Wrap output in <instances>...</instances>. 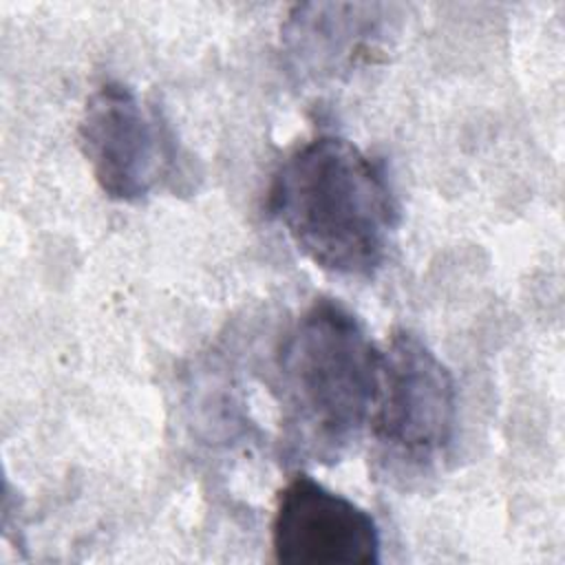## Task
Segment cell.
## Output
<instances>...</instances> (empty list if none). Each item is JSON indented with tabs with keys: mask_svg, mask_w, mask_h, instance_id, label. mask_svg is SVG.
I'll return each mask as SVG.
<instances>
[{
	"mask_svg": "<svg viewBox=\"0 0 565 565\" xmlns=\"http://www.w3.org/2000/svg\"><path fill=\"white\" fill-rule=\"evenodd\" d=\"M382 4H298L282 26V44L294 73L327 79L369 60L384 33Z\"/></svg>",
	"mask_w": 565,
	"mask_h": 565,
	"instance_id": "8992f818",
	"label": "cell"
},
{
	"mask_svg": "<svg viewBox=\"0 0 565 565\" xmlns=\"http://www.w3.org/2000/svg\"><path fill=\"white\" fill-rule=\"evenodd\" d=\"M380 547L371 512L307 472L294 475L278 492L271 516L276 563L375 565Z\"/></svg>",
	"mask_w": 565,
	"mask_h": 565,
	"instance_id": "5b68a950",
	"label": "cell"
},
{
	"mask_svg": "<svg viewBox=\"0 0 565 565\" xmlns=\"http://www.w3.org/2000/svg\"><path fill=\"white\" fill-rule=\"evenodd\" d=\"M369 433L377 468L391 479L433 472L457 433V388L448 366L408 329H395L382 351L380 391Z\"/></svg>",
	"mask_w": 565,
	"mask_h": 565,
	"instance_id": "3957f363",
	"label": "cell"
},
{
	"mask_svg": "<svg viewBox=\"0 0 565 565\" xmlns=\"http://www.w3.org/2000/svg\"><path fill=\"white\" fill-rule=\"evenodd\" d=\"M77 139L102 192L121 203L146 199L177 163L174 137L157 108L121 82H106L86 99Z\"/></svg>",
	"mask_w": 565,
	"mask_h": 565,
	"instance_id": "277c9868",
	"label": "cell"
},
{
	"mask_svg": "<svg viewBox=\"0 0 565 565\" xmlns=\"http://www.w3.org/2000/svg\"><path fill=\"white\" fill-rule=\"evenodd\" d=\"M280 457L289 466H333L369 428L382 351L362 320L335 298H316L274 353Z\"/></svg>",
	"mask_w": 565,
	"mask_h": 565,
	"instance_id": "6da1fadb",
	"label": "cell"
},
{
	"mask_svg": "<svg viewBox=\"0 0 565 565\" xmlns=\"http://www.w3.org/2000/svg\"><path fill=\"white\" fill-rule=\"evenodd\" d=\"M267 205L305 258L342 278L375 276L399 223L384 163L338 135L296 146L274 172Z\"/></svg>",
	"mask_w": 565,
	"mask_h": 565,
	"instance_id": "7a4b0ae2",
	"label": "cell"
}]
</instances>
